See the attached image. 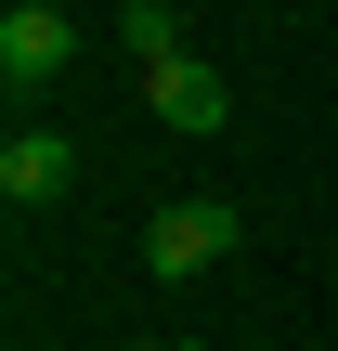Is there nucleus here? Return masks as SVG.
I'll return each mask as SVG.
<instances>
[{"instance_id": "1", "label": "nucleus", "mask_w": 338, "mask_h": 351, "mask_svg": "<svg viewBox=\"0 0 338 351\" xmlns=\"http://www.w3.org/2000/svg\"><path fill=\"white\" fill-rule=\"evenodd\" d=\"M234 234H248L234 195H169V208L143 221V261H156V287H195L208 261H234Z\"/></svg>"}, {"instance_id": "2", "label": "nucleus", "mask_w": 338, "mask_h": 351, "mask_svg": "<svg viewBox=\"0 0 338 351\" xmlns=\"http://www.w3.org/2000/svg\"><path fill=\"white\" fill-rule=\"evenodd\" d=\"M65 65H78V26H65L52 0H13V13H0V78H13V91H52Z\"/></svg>"}, {"instance_id": "3", "label": "nucleus", "mask_w": 338, "mask_h": 351, "mask_svg": "<svg viewBox=\"0 0 338 351\" xmlns=\"http://www.w3.org/2000/svg\"><path fill=\"white\" fill-rule=\"evenodd\" d=\"M143 104H156L169 130H221V117H234V78H221L208 52H169V65H143Z\"/></svg>"}, {"instance_id": "4", "label": "nucleus", "mask_w": 338, "mask_h": 351, "mask_svg": "<svg viewBox=\"0 0 338 351\" xmlns=\"http://www.w3.org/2000/svg\"><path fill=\"white\" fill-rule=\"evenodd\" d=\"M65 182H78V143H65V130H13V143H0V195H13V208H52Z\"/></svg>"}, {"instance_id": "5", "label": "nucleus", "mask_w": 338, "mask_h": 351, "mask_svg": "<svg viewBox=\"0 0 338 351\" xmlns=\"http://www.w3.org/2000/svg\"><path fill=\"white\" fill-rule=\"evenodd\" d=\"M117 26H130V65H169V52H182V13H169V0H130Z\"/></svg>"}, {"instance_id": "6", "label": "nucleus", "mask_w": 338, "mask_h": 351, "mask_svg": "<svg viewBox=\"0 0 338 351\" xmlns=\"http://www.w3.org/2000/svg\"><path fill=\"white\" fill-rule=\"evenodd\" d=\"M117 351H182V339H117Z\"/></svg>"}, {"instance_id": "7", "label": "nucleus", "mask_w": 338, "mask_h": 351, "mask_svg": "<svg viewBox=\"0 0 338 351\" xmlns=\"http://www.w3.org/2000/svg\"><path fill=\"white\" fill-rule=\"evenodd\" d=\"M182 351H208V339H182Z\"/></svg>"}]
</instances>
